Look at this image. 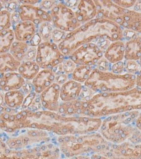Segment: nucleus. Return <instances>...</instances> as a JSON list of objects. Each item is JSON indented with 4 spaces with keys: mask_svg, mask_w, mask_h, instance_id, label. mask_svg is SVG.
Here are the masks:
<instances>
[{
    "mask_svg": "<svg viewBox=\"0 0 141 159\" xmlns=\"http://www.w3.org/2000/svg\"><path fill=\"white\" fill-rule=\"evenodd\" d=\"M54 74L55 75V76H58L59 75L64 74L63 73V67H62V64L60 63L58 65H57L56 67H55L53 69H52Z\"/></svg>",
    "mask_w": 141,
    "mask_h": 159,
    "instance_id": "a18cd8bd",
    "label": "nucleus"
},
{
    "mask_svg": "<svg viewBox=\"0 0 141 159\" xmlns=\"http://www.w3.org/2000/svg\"><path fill=\"white\" fill-rule=\"evenodd\" d=\"M5 136H0V159H34L31 149L14 150L5 143Z\"/></svg>",
    "mask_w": 141,
    "mask_h": 159,
    "instance_id": "aec40b11",
    "label": "nucleus"
},
{
    "mask_svg": "<svg viewBox=\"0 0 141 159\" xmlns=\"http://www.w3.org/2000/svg\"><path fill=\"white\" fill-rule=\"evenodd\" d=\"M139 113L140 111L136 110L106 117L102 119L98 132L110 143H141V132L135 126Z\"/></svg>",
    "mask_w": 141,
    "mask_h": 159,
    "instance_id": "f03ea898",
    "label": "nucleus"
},
{
    "mask_svg": "<svg viewBox=\"0 0 141 159\" xmlns=\"http://www.w3.org/2000/svg\"><path fill=\"white\" fill-rule=\"evenodd\" d=\"M55 135L39 129H25L13 136H6L5 143L14 150L31 148L36 145L50 142Z\"/></svg>",
    "mask_w": 141,
    "mask_h": 159,
    "instance_id": "39448f33",
    "label": "nucleus"
},
{
    "mask_svg": "<svg viewBox=\"0 0 141 159\" xmlns=\"http://www.w3.org/2000/svg\"><path fill=\"white\" fill-rule=\"evenodd\" d=\"M26 95L22 90L11 91L4 93V103L7 107L12 110H21Z\"/></svg>",
    "mask_w": 141,
    "mask_h": 159,
    "instance_id": "b1692460",
    "label": "nucleus"
},
{
    "mask_svg": "<svg viewBox=\"0 0 141 159\" xmlns=\"http://www.w3.org/2000/svg\"><path fill=\"white\" fill-rule=\"evenodd\" d=\"M5 9L6 10H7L9 12L12 13L15 11H18L20 3H18V1H3Z\"/></svg>",
    "mask_w": 141,
    "mask_h": 159,
    "instance_id": "58836bf2",
    "label": "nucleus"
},
{
    "mask_svg": "<svg viewBox=\"0 0 141 159\" xmlns=\"http://www.w3.org/2000/svg\"><path fill=\"white\" fill-rule=\"evenodd\" d=\"M68 80H69L68 75H67L65 74H62L56 76L54 82H56V84H59L60 86H61L64 83H65L67 81H68Z\"/></svg>",
    "mask_w": 141,
    "mask_h": 159,
    "instance_id": "c03bdc74",
    "label": "nucleus"
},
{
    "mask_svg": "<svg viewBox=\"0 0 141 159\" xmlns=\"http://www.w3.org/2000/svg\"><path fill=\"white\" fill-rule=\"evenodd\" d=\"M37 57V47L30 46L26 53L22 61H35Z\"/></svg>",
    "mask_w": 141,
    "mask_h": 159,
    "instance_id": "e433bc0d",
    "label": "nucleus"
},
{
    "mask_svg": "<svg viewBox=\"0 0 141 159\" xmlns=\"http://www.w3.org/2000/svg\"><path fill=\"white\" fill-rule=\"evenodd\" d=\"M113 2L123 9H131L137 1L136 0H113Z\"/></svg>",
    "mask_w": 141,
    "mask_h": 159,
    "instance_id": "4c0bfd02",
    "label": "nucleus"
},
{
    "mask_svg": "<svg viewBox=\"0 0 141 159\" xmlns=\"http://www.w3.org/2000/svg\"><path fill=\"white\" fill-rule=\"evenodd\" d=\"M49 12L51 24L57 30L70 33L82 25L77 21L75 12L65 4L64 1H58Z\"/></svg>",
    "mask_w": 141,
    "mask_h": 159,
    "instance_id": "6e6552de",
    "label": "nucleus"
},
{
    "mask_svg": "<svg viewBox=\"0 0 141 159\" xmlns=\"http://www.w3.org/2000/svg\"><path fill=\"white\" fill-rule=\"evenodd\" d=\"M26 82L18 72L3 74L0 79V91L4 93L21 89Z\"/></svg>",
    "mask_w": 141,
    "mask_h": 159,
    "instance_id": "dca6fc26",
    "label": "nucleus"
},
{
    "mask_svg": "<svg viewBox=\"0 0 141 159\" xmlns=\"http://www.w3.org/2000/svg\"><path fill=\"white\" fill-rule=\"evenodd\" d=\"M52 141L57 144L62 158L99 154L109 143L99 132L82 135L54 136Z\"/></svg>",
    "mask_w": 141,
    "mask_h": 159,
    "instance_id": "7ed1b4c3",
    "label": "nucleus"
},
{
    "mask_svg": "<svg viewBox=\"0 0 141 159\" xmlns=\"http://www.w3.org/2000/svg\"><path fill=\"white\" fill-rule=\"evenodd\" d=\"M136 86L141 88V70L136 75Z\"/></svg>",
    "mask_w": 141,
    "mask_h": 159,
    "instance_id": "8fccbe9b",
    "label": "nucleus"
},
{
    "mask_svg": "<svg viewBox=\"0 0 141 159\" xmlns=\"http://www.w3.org/2000/svg\"><path fill=\"white\" fill-rule=\"evenodd\" d=\"M15 41L13 28L0 31V55L9 52L11 46Z\"/></svg>",
    "mask_w": 141,
    "mask_h": 159,
    "instance_id": "cd10ccee",
    "label": "nucleus"
},
{
    "mask_svg": "<svg viewBox=\"0 0 141 159\" xmlns=\"http://www.w3.org/2000/svg\"><path fill=\"white\" fill-rule=\"evenodd\" d=\"M67 34H68V33L54 28L52 34L51 41L54 43L59 44L60 43L63 41V39L66 37Z\"/></svg>",
    "mask_w": 141,
    "mask_h": 159,
    "instance_id": "f704fd0d",
    "label": "nucleus"
},
{
    "mask_svg": "<svg viewBox=\"0 0 141 159\" xmlns=\"http://www.w3.org/2000/svg\"><path fill=\"white\" fill-rule=\"evenodd\" d=\"M121 27L141 35V12L127 9L123 16Z\"/></svg>",
    "mask_w": 141,
    "mask_h": 159,
    "instance_id": "5701e85b",
    "label": "nucleus"
},
{
    "mask_svg": "<svg viewBox=\"0 0 141 159\" xmlns=\"http://www.w3.org/2000/svg\"><path fill=\"white\" fill-rule=\"evenodd\" d=\"M112 64L104 56L100 59L96 65V68L101 71H111Z\"/></svg>",
    "mask_w": 141,
    "mask_h": 159,
    "instance_id": "c9c22d12",
    "label": "nucleus"
},
{
    "mask_svg": "<svg viewBox=\"0 0 141 159\" xmlns=\"http://www.w3.org/2000/svg\"><path fill=\"white\" fill-rule=\"evenodd\" d=\"M4 9H5V7H4L3 1H0V12H1Z\"/></svg>",
    "mask_w": 141,
    "mask_h": 159,
    "instance_id": "603ef678",
    "label": "nucleus"
},
{
    "mask_svg": "<svg viewBox=\"0 0 141 159\" xmlns=\"http://www.w3.org/2000/svg\"><path fill=\"white\" fill-rule=\"evenodd\" d=\"M90 43H96V40L87 31L84 25L72 32L68 33L63 41L58 45L65 58H69L80 46Z\"/></svg>",
    "mask_w": 141,
    "mask_h": 159,
    "instance_id": "9d476101",
    "label": "nucleus"
},
{
    "mask_svg": "<svg viewBox=\"0 0 141 159\" xmlns=\"http://www.w3.org/2000/svg\"><path fill=\"white\" fill-rule=\"evenodd\" d=\"M137 12H141V1H137L135 5L131 9Z\"/></svg>",
    "mask_w": 141,
    "mask_h": 159,
    "instance_id": "09e8293b",
    "label": "nucleus"
},
{
    "mask_svg": "<svg viewBox=\"0 0 141 159\" xmlns=\"http://www.w3.org/2000/svg\"><path fill=\"white\" fill-rule=\"evenodd\" d=\"M141 111V88L122 92L103 93L83 101L82 116L103 119L131 111Z\"/></svg>",
    "mask_w": 141,
    "mask_h": 159,
    "instance_id": "f257e3e1",
    "label": "nucleus"
},
{
    "mask_svg": "<svg viewBox=\"0 0 141 159\" xmlns=\"http://www.w3.org/2000/svg\"><path fill=\"white\" fill-rule=\"evenodd\" d=\"M57 2L58 1L56 0H43V1H40L39 3L37 5L42 9L46 11H49Z\"/></svg>",
    "mask_w": 141,
    "mask_h": 159,
    "instance_id": "ea45409f",
    "label": "nucleus"
},
{
    "mask_svg": "<svg viewBox=\"0 0 141 159\" xmlns=\"http://www.w3.org/2000/svg\"><path fill=\"white\" fill-rule=\"evenodd\" d=\"M83 85L96 94L126 91L136 87V75H116L111 71H101L95 67Z\"/></svg>",
    "mask_w": 141,
    "mask_h": 159,
    "instance_id": "20e7f679",
    "label": "nucleus"
},
{
    "mask_svg": "<svg viewBox=\"0 0 141 159\" xmlns=\"http://www.w3.org/2000/svg\"><path fill=\"white\" fill-rule=\"evenodd\" d=\"M60 88L61 86L54 82L39 95L43 110L58 112L60 102Z\"/></svg>",
    "mask_w": 141,
    "mask_h": 159,
    "instance_id": "4468645a",
    "label": "nucleus"
},
{
    "mask_svg": "<svg viewBox=\"0 0 141 159\" xmlns=\"http://www.w3.org/2000/svg\"><path fill=\"white\" fill-rule=\"evenodd\" d=\"M124 42V60H133L138 61L141 57V35L137 34L129 41Z\"/></svg>",
    "mask_w": 141,
    "mask_h": 159,
    "instance_id": "4be33fe9",
    "label": "nucleus"
},
{
    "mask_svg": "<svg viewBox=\"0 0 141 159\" xmlns=\"http://www.w3.org/2000/svg\"><path fill=\"white\" fill-rule=\"evenodd\" d=\"M18 12L22 22H31L37 26L43 22H51L49 11L42 9L38 5L20 4Z\"/></svg>",
    "mask_w": 141,
    "mask_h": 159,
    "instance_id": "ddd939ff",
    "label": "nucleus"
},
{
    "mask_svg": "<svg viewBox=\"0 0 141 159\" xmlns=\"http://www.w3.org/2000/svg\"><path fill=\"white\" fill-rule=\"evenodd\" d=\"M91 159H109L108 158H106L101 155L98 154V153H96V154H93L91 156Z\"/></svg>",
    "mask_w": 141,
    "mask_h": 159,
    "instance_id": "3c124183",
    "label": "nucleus"
},
{
    "mask_svg": "<svg viewBox=\"0 0 141 159\" xmlns=\"http://www.w3.org/2000/svg\"><path fill=\"white\" fill-rule=\"evenodd\" d=\"M84 85L73 80H68L61 85L60 88V100L62 102H71L79 98Z\"/></svg>",
    "mask_w": 141,
    "mask_h": 159,
    "instance_id": "f3484780",
    "label": "nucleus"
},
{
    "mask_svg": "<svg viewBox=\"0 0 141 159\" xmlns=\"http://www.w3.org/2000/svg\"><path fill=\"white\" fill-rule=\"evenodd\" d=\"M135 126L141 132V111H140L139 115L135 121Z\"/></svg>",
    "mask_w": 141,
    "mask_h": 159,
    "instance_id": "de8ad7c7",
    "label": "nucleus"
},
{
    "mask_svg": "<svg viewBox=\"0 0 141 159\" xmlns=\"http://www.w3.org/2000/svg\"><path fill=\"white\" fill-rule=\"evenodd\" d=\"M95 68L90 66L79 65L77 66L75 70L69 76V79L73 80L80 84H84V83L87 80V79L90 76L92 70Z\"/></svg>",
    "mask_w": 141,
    "mask_h": 159,
    "instance_id": "c85d7f7f",
    "label": "nucleus"
},
{
    "mask_svg": "<svg viewBox=\"0 0 141 159\" xmlns=\"http://www.w3.org/2000/svg\"><path fill=\"white\" fill-rule=\"evenodd\" d=\"M21 62L18 61L9 52L0 55V73L18 72Z\"/></svg>",
    "mask_w": 141,
    "mask_h": 159,
    "instance_id": "a878e982",
    "label": "nucleus"
},
{
    "mask_svg": "<svg viewBox=\"0 0 141 159\" xmlns=\"http://www.w3.org/2000/svg\"><path fill=\"white\" fill-rule=\"evenodd\" d=\"M41 70L35 61H22L18 72L26 80L31 81Z\"/></svg>",
    "mask_w": 141,
    "mask_h": 159,
    "instance_id": "bb28decb",
    "label": "nucleus"
},
{
    "mask_svg": "<svg viewBox=\"0 0 141 159\" xmlns=\"http://www.w3.org/2000/svg\"><path fill=\"white\" fill-rule=\"evenodd\" d=\"M61 159H91V157L89 155H77L69 158H62Z\"/></svg>",
    "mask_w": 141,
    "mask_h": 159,
    "instance_id": "49530a36",
    "label": "nucleus"
},
{
    "mask_svg": "<svg viewBox=\"0 0 141 159\" xmlns=\"http://www.w3.org/2000/svg\"><path fill=\"white\" fill-rule=\"evenodd\" d=\"M30 47L29 42L15 41L12 43L9 50L10 54L18 61L22 62L26 53Z\"/></svg>",
    "mask_w": 141,
    "mask_h": 159,
    "instance_id": "c756f323",
    "label": "nucleus"
},
{
    "mask_svg": "<svg viewBox=\"0 0 141 159\" xmlns=\"http://www.w3.org/2000/svg\"><path fill=\"white\" fill-rule=\"evenodd\" d=\"M124 71L125 73H129L137 75L141 70L140 65L137 61L124 60Z\"/></svg>",
    "mask_w": 141,
    "mask_h": 159,
    "instance_id": "473e14b6",
    "label": "nucleus"
},
{
    "mask_svg": "<svg viewBox=\"0 0 141 159\" xmlns=\"http://www.w3.org/2000/svg\"><path fill=\"white\" fill-rule=\"evenodd\" d=\"M138 63H139V65H140V69H141V57L140 58V59L138 61Z\"/></svg>",
    "mask_w": 141,
    "mask_h": 159,
    "instance_id": "864d4df0",
    "label": "nucleus"
},
{
    "mask_svg": "<svg viewBox=\"0 0 141 159\" xmlns=\"http://www.w3.org/2000/svg\"><path fill=\"white\" fill-rule=\"evenodd\" d=\"M63 73L68 75L69 76L73 73L77 67V65L74 63L71 59L65 58L63 61L62 63Z\"/></svg>",
    "mask_w": 141,
    "mask_h": 159,
    "instance_id": "72a5a7b5",
    "label": "nucleus"
},
{
    "mask_svg": "<svg viewBox=\"0 0 141 159\" xmlns=\"http://www.w3.org/2000/svg\"><path fill=\"white\" fill-rule=\"evenodd\" d=\"M38 33L42 39L43 42L51 41L52 31L54 29L51 22H45L39 24L38 26Z\"/></svg>",
    "mask_w": 141,
    "mask_h": 159,
    "instance_id": "7c9ffc66",
    "label": "nucleus"
},
{
    "mask_svg": "<svg viewBox=\"0 0 141 159\" xmlns=\"http://www.w3.org/2000/svg\"><path fill=\"white\" fill-rule=\"evenodd\" d=\"M97 8V18L108 20L121 25L127 9L120 7L113 0H93Z\"/></svg>",
    "mask_w": 141,
    "mask_h": 159,
    "instance_id": "f8f14e48",
    "label": "nucleus"
},
{
    "mask_svg": "<svg viewBox=\"0 0 141 159\" xmlns=\"http://www.w3.org/2000/svg\"><path fill=\"white\" fill-rule=\"evenodd\" d=\"M56 76L51 69H41L31 80L34 92L40 95L55 82Z\"/></svg>",
    "mask_w": 141,
    "mask_h": 159,
    "instance_id": "a211bd4d",
    "label": "nucleus"
},
{
    "mask_svg": "<svg viewBox=\"0 0 141 159\" xmlns=\"http://www.w3.org/2000/svg\"><path fill=\"white\" fill-rule=\"evenodd\" d=\"M77 21L83 25L97 17V8L93 0H78L75 7L71 9Z\"/></svg>",
    "mask_w": 141,
    "mask_h": 159,
    "instance_id": "2eb2a0df",
    "label": "nucleus"
},
{
    "mask_svg": "<svg viewBox=\"0 0 141 159\" xmlns=\"http://www.w3.org/2000/svg\"><path fill=\"white\" fill-rule=\"evenodd\" d=\"M125 42L117 41L112 42L104 52V57L112 65L124 61Z\"/></svg>",
    "mask_w": 141,
    "mask_h": 159,
    "instance_id": "412c9836",
    "label": "nucleus"
},
{
    "mask_svg": "<svg viewBox=\"0 0 141 159\" xmlns=\"http://www.w3.org/2000/svg\"><path fill=\"white\" fill-rule=\"evenodd\" d=\"M83 25L89 34L96 39V43L99 40H108L111 43L124 41V28L114 22L96 17Z\"/></svg>",
    "mask_w": 141,
    "mask_h": 159,
    "instance_id": "423d86ee",
    "label": "nucleus"
},
{
    "mask_svg": "<svg viewBox=\"0 0 141 159\" xmlns=\"http://www.w3.org/2000/svg\"><path fill=\"white\" fill-rule=\"evenodd\" d=\"M111 72L116 75H122L125 73L124 71V63L123 61H120L112 65Z\"/></svg>",
    "mask_w": 141,
    "mask_h": 159,
    "instance_id": "a19ab883",
    "label": "nucleus"
},
{
    "mask_svg": "<svg viewBox=\"0 0 141 159\" xmlns=\"http://www.w3.org/2000/svg\"><path fill=\"white\" fill-rule=\"evenodd\" d=\"M104 56V52L96 43H90L80 46L69 57L77 66L84 65L95 67Z\"/></svg>",
    "mask_w": 141,
    "mask_h": 159,
    "instance_id": "9b49d317",
    "label": "nucleus"
},
{
    "mask_svg": "<svg viewBox=\"0 0 141 159\" xmlns=\"http://www.w3.org/2000/svg\"><path fill=\"white\" fill-rule=\"evenodd\" d=\"M12 28L11 13L5 9L0 12V31Z\"/></svg>",
    "mask_w": 141,
    "mask_h": 159,
    "instance_id": "2f4dec72",
    "label": "nucleus"
},
{
    "mask_svg": "<svg viewBox=\"0 0 141 159\" xmlns=\"http://www.w3.org/2000/svg\"><path fill=\"white\" fill-rule=\"evenodd\" d=\"M132 159H141V143H133Z\"/></svg>",
    "mask_w": 141,
    "mask_h": 159,
    "instance_id": "79ce46f5",
    "label": "nucleus"
},
{
    "mask_svg": "<svg viewBox=\"0 0 141 159\" xmlns=\"http://www.w3.org/2000/svg\"><path fill=\"white\" fill-rule=\"evenodd\" d=\"M28 129V119L26 110H12L5 107L0 111V130L11 136Z\"/></svg>",
    "mask_w": 141,
    "mask_h": 159,
    "instance_id": "0eeeda50",
    "label": "nucleus"
},
{
    "mask_svg": "<svg viewBox=\"0 0 141 159\" xmlns=\"http://www.w3.org/2000/svg\"><path fill=\"white\" fill-rule=\"evenodd\" d=\"M42 39L41 36L37 32L35 35L33 36L30 41H29V44L30 46H34V47H37V46L42 43Z\"/></svg>",
    "mask_w": 141,
    "mask_h": 159,
    "instance_id": "37998d69",
    "label": "nucleus"
},
{
    "mask_svg": "<svg viewBox=\"0 0 141 159\" xmlns=\"http://www.w3.org/2000/svg\"><path fill=\"white\" fill-rule=\"evenodd\" d=\"M65 59L58 45L52 41L42 42L37 47L35 61L41 69H53Z\"/></svg>",
    "mask_w": 141,
    "mask_h": 159,
    "instance_id": "1a4fd4ad",
    "label": "nucleus"
},
{
    "mask_svg": "<svg viewBox=\"0 0 141 159\" xmlns=\"http://www.w3.org/2000/svg\"><path fill=\"white\" fill-rule=\"evenodd\" d=\"M13 28L15 41L29 42L31 38L38 32L37 25L31 22L21 21Z\"/></svg>",
    "mask_w": 141,
    "mask_h": 159,
    "instance_id": "6ab92c4d",
    "label": "nucleus"
},
{
    "mask_svg": "<svg viewBox=\"0 0 141 159\" xmlns=\"http://www.w3.org/2000/svg\"><path fill=\"white\" fill-rule=\"evenodd\" d=\"M82 104L83 101L80 99L71 102L61 101L57 113L64 116H82Z\"/></svg>",
    "mask_w": 141,
    "mask_h": 159,
    "instance_id": "393cba45",
    "label": "nucleus"
}]
</instances>
